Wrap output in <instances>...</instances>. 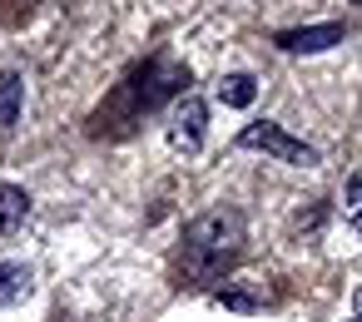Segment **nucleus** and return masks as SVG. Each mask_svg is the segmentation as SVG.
I'll use <instances>...</instances> for the list:
<instances>
[{
  "instance_id": "1",
  "label": "nucleus",
  "mask_w": 362,
  "mask_h": 322,
  "mask_svg": "<svg viewBox=\"0 0 362 322\" xmlns=\"http://www.w3.org/2000/svg\"><path fill=\"white\" fill-rule=\"evenodd\" d=\"M243 243H248V218L238 208H214V213L194 218L184 233V278H194L199 287L218 282L238 263Z\"/></svg>"
},
{
  "instance_id": "2",
  "label": "nucleus",
  "mask_w": 362,
  "mask_h": 322,
  "mask_svg": "<svg viewBox=\"0 0 362 322\" xmlns=\"http://www.w3.org/2000/svg\"><path fill=\"white\" fill-rule=\"evenodd\" d=\"M184 80H189V70H184V65H174V60H149L134 80H124V85L110 95V105H105L100 114L124 109V114H119V129H129V124H139V114H149V109H154L164 95H174Z\"/></svg>"
},
{
  "instance_id": "3",
  "label": "nucleus",
  "mask_w": 362,
  "mask_h": 322,
  "mask_svg": "<svg viewBox=\"0 0 362 322\" xmlns=\"http://www.w3.org/2000/svg\"><path fill=\"white\" fill-rule=\"evenodd\" d=\"M238 149H263V154H273L278 164H293V169H317V164H322V154H317L313 144L293 139V134H288L283 124H273V119L243 124V129H238Z\"/></svg>"
},
{
  "instance_id": "4",
  "label": "nucleus",
  "mask_w": 362,
  "mask_h": 322,
  "mask_svg": "<svg viewBox=\"0 0 362 322\" xmlns=\"http://www.w3.org/2000/svg\"><path fill=\"white\" fill-rule=\"evenodd\" d=\"M204 129H209V105L199 95L174 100V109H169V144L184 149V154H199L204 149Z\"/></svg>"
},
{
  "instance_id": "5",
  "label": "nucleus",
  "mask_w": 362,
  "mask_h": 322,
  "mask_svg": "<svg viewBox=\"0 0 362 322\" xmlns=\"http://www.w3.org/2000/svg\"><path fill=\"white\" fill-rule=\"evenodd\" d=\"M342 25H298V30H278L273 35V45L278 50H288V55H322V50H332V45H342Z\"/></svg>"
},
{
  "instance_id": "6",
  "label": "nucleus",
  "mask_w": 362,
  "mask_h": 322,
  "mask_svg": "<svg viewBox=\"0 0 362 322\" xmlns=\"http://www.w3.org/2000/svg\"><path fill=\"white\" fill-rule=\"evenodd\" d=\"M21 105H25V80L16 70H6V75H0V129H6V134L21 124Z\"/></svg>"
},
{
  "instance_id": "7",
  "label": "nucleus",
  "mask_w": 362,
  "mask_h": 322,
  "mask_svg": "<svg viewBox=\"0 0 362 322\" xmlns=\"http://www.w3.org/2000/svg\"><path fill=\"white\" fill-rule=\"evenodd\" d=\"M30 213V193L16 184H0V233H16Z\"/></svg>"
},
{
  "instance_id": "8",
  "label": "nucleus",
  "mask_w": 362,
  "mask_h": 322,
  "mask_svg": "<svg viewBox=\"0 0 362 322\" xmlns=\"http://www.w3.org/2000/svg\"><path fill=\"white\" fill-rule=\"evenodd\" d=\"M30 268L25 263H0V307H11L21 297H30Z\"/></svg>"
},
{
  "instance_id": "9",
  "label": "nucleus",
  "mask_w": 362,
  "mask_h": 322,
  "mask_svg": "<svg viewBox=\"0 0 362 322\" xmlns=\"http://www.w3.org/2000/svg\"><path fill=\"white\" fill-rule=\"evenodd\" d=\"M253 95H258V80H253V75H223V85H218V100H223L228 109H248Z\"/></svg>"
},
{
  "instance_id": "10",
  "label": "nucleus",
  "mask_w": 362,
  "mask_h": 322,
  "mask_svg": "<svg viewBox=\"0 0 362 322\" xmlns=\"http://www.w3.org/2000/svg\"><path fill=\"white\" fill-rule=\"evenodd\" d=\"M218 302H223V307H233V312H253V307H258V302H253L248 292H238V287H223V292H218Z\"/></svg>"
},
{
  "instance_id": "11",
  "label": "nucleus",
  "mask_w": 362,
  "mask_h": 322,
  "mask_svg": "<svg viewBox=\"0 0 362 322\" xmlns=\"http://www.w3.org/2000/svg\"><path fill=\"white\" fill-rule=\"evenodd\" d=\"M342 203H347V218H352V213H362V174H352V179H347Z\"/></svg>"
},
{
  "instance_id": "12",
  "label": "nucleus",
  "mask_w": 362,
  "mask_h": 322,
  "mask_svg": "<svg viewBox=\"0 0 362 322\" xmlns=\"http://www.w3.org/2000/svg\"><path fill=\"white\" fill-rule=\"evenodd\" d=\"M352 322H362V282H357V292H352Z\"/></svg>"
},
{
  "instance_id": "13",
  "label": "nucleus",
  "mask_w": 362,
  "mask_h": 322,
  "mask_svg": "<svg viewBox=\"0 0 362 322\" xmlns=\"http://www.w3.org/2000/svg\"><path fill=\"white\" fill-rule=\"evenodd\" d=\"M352 228H357V233H362V213H352Z\"/></svg>"
},
{
  "instance_id": "14",
  "label": "nucleus",
  "mask_w": 362,
  "mask_h": 322,
  "mask_svg": "<svg viewBox=\"0 0 362 322\" xmlns=\"http://www.w3.org/2000/svg\"><path fill=\"white\" fill-rule=\"evenodd\" d=\"M352 6H362V0H352Z\"/></svg>"
}]
</instances>
